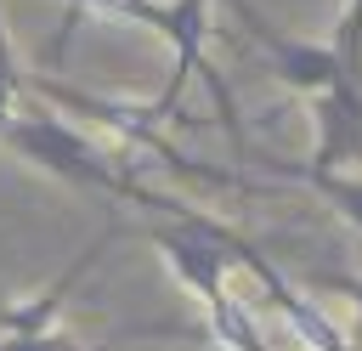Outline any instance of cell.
Returning <instances> with one entry per match:
<instances>
[{"label": "cell", "instance_id": "1", "mask_svg": "<svg viewBox=\"0 0 362 351\" xmlns=\"http://www.w3.org/2000/svg\"><path fill=\"white\" fill-rule=\"evenodd\" d=\"M124 17V23H141V28H153L164 45H170V79H164V91L147 102V113L158 119V125H170L175 119V102H181V91H187V79H204V91H209V102H215V113H221V125H226V136H232V147L243 153L249 147V136H243V119H238V102H232V85L221 79V68L209 62V0H68V17H62V34L51 40V62H62V51H68V40H74V28H79V17Z\"/></svg>", "mask_w": 362, "mask_h": 351}, {"label": "cell", "instance_id": "2", "mask_svg": "<svg viewBox=\"0 0 362 351\" xmlns=\"http://www.w3.org/2000/svg\"><path fill=\"white\" fill-rule=\"evenodd\" d=\"M6 153H17L23 164H34L40 176L62 181V187H79V192H96V198H119V204H136V209H153V187H141L136 164L113 147H102L90 130H79L62 108L28 96L17 108V119L6 125L0 136Z\"/></svg>", "mask_w": 362, "mask_h": 351}, {"label": "cell", "instance_id": "3", "mask_svg": "<svg viewBox=\"0 0 362 351\" xmlns=\"http://www.w3.org/2000/svg\"><path fill=\"white\" fill-rule=\"evenodd\" d=\"M158 215H170V221H153V226H147V243H153L158 260L175 272V283H181L187 294H198L204 323H209V340L226 345V351H272L266 334H260V323L249 317V306L232 294V283H226V277H232V260H226L221 243L198 226V204L158 192Z\"/></svg>", "mask_w": 362, "mask_h": 351}, {"label": "cell", "instance_id": "4", "mask_svg": "<svg viewBox=\"0 0 362 351\" xmlns=\"http://www.w3.org/2000/svg\"><path fill=\"white\" fill-rule=\"evenodd\" d=\"M238 23H243V34L260 45V57L272 62V74L283 79V85H294L300 96H317V91H328L334 79H339V62H334V45L328 40H300V34H288L283 23H272L255 0H221Z\"/></svg>", "mask_w": 362, "mask_h": 351}, {"label": "cell", "instance_id": "5", "mask_svg": "<svg viewBox=\"0 0 362 351\" xmlns=\"http://www.w3.org/2000/svg\"><path fill=\"white\" fill-rule=\"evenodd\" d=\"M311 119H317V142L311 159H300L305 170H339V164H362V85L356 79H334L328 91L311 96Z\"/></svg>", "mask_w": 362, "mask_h": 351}, {"label": "cell", "instance_id": "6", "mask_svg": "<svg viewBox=\"0 0 362 351\" xmlns=\"http://www.w3.org/2000/svg\"><path fill=\"white\" fill-rule=\"evenodd\" d=\"M272 176H288L300 187H311L317 198H328V209H339L345 226L362 232V176H345V170H305L300 159H266Z\"/></svg>", "mask_w": 362, "mask_h": 351}, {"label": "cell", "instance_id": "7", "mask_svg": "<svg viewBox=\"0 0 362 351\" xmlns=\"http://www.w3.org/2000/svg\"><path fill=\"white\" fill-rule=\"evenodd\" d=\"M23 102H28V74H23V62H17V51H11V34H6V23H0V136H6V125L17 119Z\"/></svg>", "mask_w": 362, "mask_h": 351}, {"label": "cell", "instance_id": "8", "mask_svg": "<svg viewBox=\"0 0 362 351\" xmlns=\"http://www.w3.org/2000/svg\"><path fill=\"white\" fill-rule=\"evenodd\" d=\"M0 351H107V345H90V340H74V334H0Z\"/></svg>", "mask_w": 362, "mask_h": 351}, {"label": "cell", "instance_id": "9", "mask_svg": "<svg viewBox=\"0 0 362 351\" xmlns=\"http://www.w3.org/2000/svg\"><path fill=\"white\" fill-rule=\"evenodd\" d=\"M328 283H334L339 294H351V300H356V340H362V277H328Z\"/></svg>", "mask_w": 362, "mask_h": 351}]
</instances>
